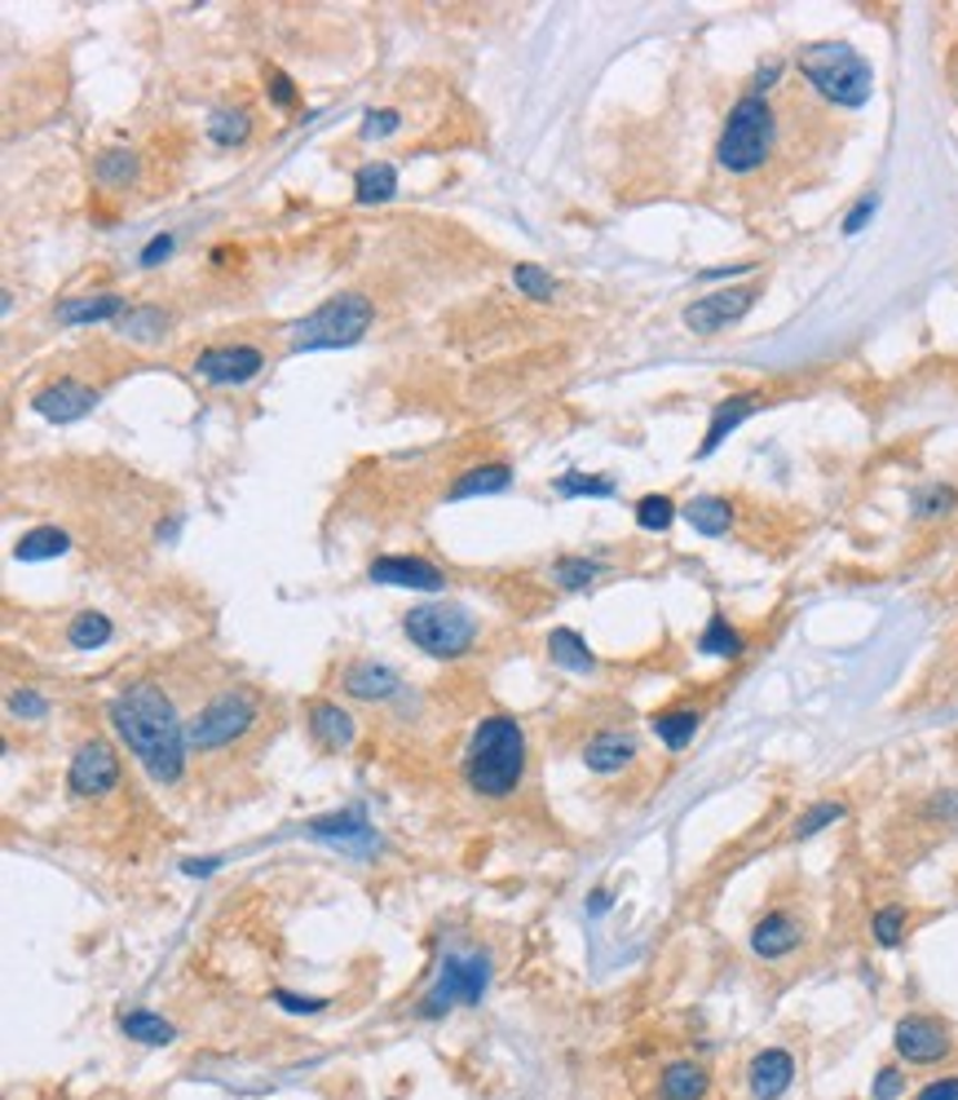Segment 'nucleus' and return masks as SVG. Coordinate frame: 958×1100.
<instances>
[{
  "label": "nucleus",
  "instance_id": "nucleus-14",
  "mask_svg": "<svg viewBox=\"0 0 958 1100\" xmlns=\"http://www.w3.org/2000/svg\"><path fill=\"white\" fill-rule=\"evenodd\" d=\"M265 367V354L256 346H221V350H203L194 359V371L212 384H243Z\"/></svg>",
  "mask_w": 958,
  "mask_h": 1100
},
{
  "label": "nucleus",
  "instance_id": "nucleus-43",
  "mask_svg": "<svg viewBox=\"0 0 958 1100\" xmlns=\"http://www.w3.org/2000/svg\"><path fill=\"white\" fill-rule=\"evenodd\" d=\"M274 1003H279L283 1012H296V1017H314V1012L327 1008V999H305V994H296V990H274Z\"/></svg>",
  "mask_w": 958,
  "mask_h": 1100
},
{
  "label": "nucleus",
  "instance_id": "nucleus-52",
  "mask_svg": "<svg viewBox=\"0 0 958 1100\" xmlns=\"http://www.w3.org/2000/svg\"><path fill=\"white\" fill-rule=\"evenodd\" d=\"M609 902H614L609 893H592V898H587V916H605V911H609Z\"/></svg>",
  "mask_w": 958,
  "mask_h": 1100
},
{
  "label": "nucleus",
  "instance_id": "nucleus-5",
  "mask_svg": "<svg viewBox=\"0 0 958 1100\" xmlns=\"http://www.w3.org/2000/svg\"><path fill=\"white\" fill-rule=\"evenodd\" d=\"M376 310L363 292H341L332 301H323L319 310H310L301 323H292L288 341L292 354H310V350H350L367 337Z\"/></svg>",
  "mask_w": 958,
  "mask_h": 1100
},
{
  "label": "nucleus",
  "instance_id": "nucleus-50",
  "mask_svg": "<svg viewBox=\"0 0 958 1100\" xmlns=\"http://www.w3.org/2000/svg\"><path fill=\"white\" fill-rule=\"evenodd\" d=\"M870 212H875V194H870V199H861V203L853 208V217L844 221V230H848V234H857V230H861V226L870 221Z\"/></svg>",
  "mask_w": 958,
  "mask_h": 1100
},
{
  "label": "nucleus",
  "instance_id": "nucleus-53",
  "mask_svg": "<svg viewBox=\"0 0 958 1100\" xmlns=\"http://www.w3.org/2000/svg\"><path fill=\"white\" fill-rule=\"evenodd\" d=\"M950 80H955V89H958V49H955V62H950Z\"/></svg>",
  "mask_w": 958,
  "mask_h": 1100
},
{
  "label": "nucleus",
  "instance_id": "nucleus-45",
  "mask_svg": "<svg viewBox=\"0 0 958 1100\" xmlns=\"http://www.w3.org/2000/svg\"><path fill=\"white\" fill-rule=\"evenodd\" d=\"M946 509H955V491L950 487H932V491H924L915 500V513H946Z\"/></svg>",
  "mask_w": 958,
  "mask_h": 1100
},
{
  "label": "nucleus",
  "instance_id": "nucleus-35",
  "mask_svg": "<svg viewBox=\"0 0 958 1100\" xmlns=\"http://www.w3.org/2000/svg\"><path fill=\"white\" fill-rule=\"evenodd\" d=\"M164 328H169V314H164V310H155V306H147V310H129V314H124V323H120V332H124V337H138V341H160V337H164Z\"/></svg>",
  "mask_w": 958,
  "mask_h": 1100
},
{
  "label": "nucleus",
  "instance_id": "nucleus-11",
  "mask_svg": "<svg viewBox=\"0 0 958 1100\" xmlns=\"http://www.w3.org/2000/svg\"><path fill=\"white\" fill-rule=\"evenodd\" d=\"M752 306H756V288H720V292L694 301L685 310V323H689V332H703L707 337V332H720V328L738 323Z\"/></svg>",
  "mask_w": 958,
  "mask_h": 1100
},
{
  "label": "nucleus",
  "instance_id": "nucleus-17",
  "mask_svg": "<svg viewBox=\"0 0 958 1100\" xmlns=\"http://www.w3.org/2000/svg\"><path fill=\"white\" fill-rule=\"evenodd\" d=\"M799 941H804V928H799V919L786 916V911H768L752 928V950L760 959H786L790 950H799Z\"/></svg>",
  "mask_w": 958,
  "mask_h": 1100
},
{
  "label": "nucleus",
  "instance_id": "nucleus-3",
  "mask_svg": "<svg viewBox=\"0 0 958 1100\" xmlns=\"http://www.w3.org/2000/svg\"><path fill=\"white\" fill-rule=\"evenodd\" d=\"M777 147H781V116H777V107L768 102L765 93H747V98H738V107L725 120L716 160H720L725 173L752 178V173H760V169H768L777 160Z\"/></svg>",
  "mask_w": 958,
  "mask_h": 1100
},
{
  "label": "nucleus",
  "instance_id": "nucleus-42",
  "mask_svg": "<svg viewBox=\"0 0 958 1100\" xmlns=\"http://www.w3.org/2000/svg\"><path fill=\"white\" fill-rule=\"evenodd\" d=\"M49 712V699L44 694H36V690H13L9 694V717H18V721H40Z\"/></svg>",
  "mask_w": 958,
  "mask_h": 1100
},
{
  "label": "nucleus",
  "instance_id": "nucleus-48",
  "mask_svg": "<svg viewBox=\"0 0 958 1100\" xmlns=\"http://www.w3.org/2000/svg\"><path fill=\"white\" fill-rule=\"evenodd\" d=\"M173 234H155L151 243H147V252H142V266H160V261H169L173 257Z\"/></svg>",
  "mask_w": 958,
  "mask_h": 1100
},
{
  "label": "nucleus",
  "instance_id": "nucleus-36",
  "mask_svg": "<svg viewBox=\"0 0 958 1100\" xmlns=\"http://www.w3.org/2000/svg\"><path fill=\"white\" fill-rule=\"evenodd\" d=\"M513 283L531 297V301H553V292H557V279L548 274V270H539V266H531V261H522L517 270H513Z\"/></svg>",
  "mask_w": 958,
  "mask_h": 1100
},
{
  "label": "nucleus",
  "instance_id": "nucleus-33",
  "mask_svg": "<svg viewBox=\"0 0 958 1100\" xmlns=\"http://www.w3.org/2000/svg\"><path fill=\"white\" fill-rule=\"evenodd\" d=\"M698 650L703 654H716V659H734V654H743V632L725 614H712V623L698 637Z\"/></svg>",
  "mask_w": 958,
  "mask_h": 1100
},
{
  "label": "nucleus",
  "instance_id": "nucleus-47",
  "mask_svg": "<svg viewBox=\"0 0 958 1100\" xmlns=\"http://www.w3.org/2000/svg\"><path fill=\"white\" fill-rule=\"evenodd\" d=\"M397 129V111H372L367 120H363V138H384V133H393Z\"/></svg>",
  "mask_w": 958,
  "mask_h": 1100
},
{
  "label": "nucleus",
  "instance_id": "nucleus-38",
  "mask_svg": "<svg viewBox=\"0 0 958 1100\" xmlns=\"http://www.w3.org/2000/svg\"><path fill=\"white\" fill-rule=\"evenodd\" d=\"M848 809L839 804V800H821V804H813L799 822H795V840H808V836H817V831H826L830 822H839Z\"/></svg>",
  "mask_w": 958,
  "mask_h": 1100
},
{
  "label": "nucleus",
  "instance_id": "nucleus-46",
  "mask_svg": "<svg viewBox=\"0 0 958 1100\" xmlns=\"http://www.w3.org/2000/svg\"><path fill=\"white\" fill-rule=\"evenodd\" d=\"M265 89H270V98H274L279 107H292V102H296V89H292V80H288L283 71H265Z\"/></svg>",
  "mask_w": 958,
  "mask_h": 1100
},
{
  "label": "nucleus",
  "instance_id": "nucleus-16",
  "mask_svg": "<svg viewBox=\"0 0 958 1100\" xmlns=\"http://www.w3.org/2000/svg\"><path fill=\"white\" fill-rule=\"evenodd\" d=\"M747 1083H752V1097L756 1100H777L790 1092L795 1083V1057L786 1048H765L752 1057L747 1066Z\"/></svg>",
  "mask_w": 958,
  "mask_h": 1100
},
{
  "label": "nucleus",
  "instance_id": "nucleus-10",
  "mask_svg": "<svg viewBox=\"0 0 958 1100\" xmlns=\"http://www.w3.org/2000/svg\"><path fill=\"white\" fill-rule=\"evenodd\" d=\"M67 787L75 796H107L120 787V756L107 738H89L75 747L71 769H67Z\"/></svg>",
  "mask_w": 958,
  "mask_h": 1100
},
{
  "label": "nucleus",
  "instance_id": "nucleus-20",
  "mask_svg": "<svg viewBox=\"0 0 958 1100\" xmlns=\"http://www.w3.org/2000/svg\"><path fill=\"white\" fill-rule=\"evenodd\" d=\"M305 712H310V733H314L319 747L345 751L354 742V717L345 708H336V703H310Z\"/></svg>",
  "mask_w": 958,
  "mask_h": 1100
},
{
  "label": "nucleus",
  "instance_id": "nucleus-24",
  "mask_svg": "<svg viewBox=\"0 0 958 1100\" xmlns=\"http://www.w3.org/2000/svg\"><path fill=\"white\" fill-rule=\"evenodd\" d=\"M124 310V297H80V301H62L58 306V323L62 328H84V323H107Z\"/></svg>",
  "mask_w": 958,
  "mask_h": 1100
},
{
  "label": "nucleus",
  "instance_id": "nucleus-41",
  "mask_svg": "<svg viewBox=\"0 0 958 1100\" xmlns=\"http://www.w3.org/2000/svg\"><path fill=\"white\" fill-rule=\"evenodd\" d=\"M553 491L557 496H601V500H609L614 496V482L609 478H587V473H566V478H557Z\"/></svg>",
  "mask_w": 958,
  "mask_h": 1100
},
{
  "label": "nucleus",
  "instance_id": "nucleus-30",
  "mask_svg": "<svg viewBox=\"0 0 958 1100\" xmlns=\"http://www.w3.org/2000/svg\"><path fill=\"white\" fill-rule=\"evenodd\" d=\"M208 138L216 147H243L252 138V116L243 107H221L208 116Z\"/></svg>",
  "mask_w": 958,
  "mask_h": 1100
},
{
  "label": "nucleus",
  "instance_id": "nucleus-29",
  "mask_svg": "<svg viewBox=\"0 0 958 1100\" xmlns=\"http://www.w3.org/2000/svg\"><path fill=\"white\" fill-rule=\"evenodd\" d=\"M67 549H71V536L62 527H36V531H27L18 540L13 557L18 561H53V557H62Z\"/></svg>",
  "mask_w": 958,
  "mask_h": 1100
},
{
  "label": "nucleus",
  "instance_id": "nucleus-12",
  "mask_svg": "<svg viewBox=\"0 0 958 1100\" xmlns=\"http://www.w3.org/2000/svg\"><path fill=\"white\" fill-rule=\"evenodd\" d=\"M310 836H314V840H323V844H332V849H341V853H354V858H372V853L381 849L376 831L363 822V813H359V809L327 813V818L310 822Z\"/></svg>",
  "mask_w": 958,
  "mask_h": 1100
},
{
  "label": "nucleus",
  "instance_id": "nucleus-23",
  "mask_svg": "<svg viewBox=\"0 0 958 1100\" xmlns=\"http://www.w3.org/2000/svg\"><path fill=\"white\" fill-rule=\"evenodd\" d=\"M548 659H553L557 668L575 672V677L596 672V654L587 650V641L578 637L575 628H553V632H548Z\"/></svg>",
  "mask_w": 958,
  "mask_h": 1100
},
{
  "label": "nucleus",
  "instance_id": "nucleus-18",
  "mask_svg": "<svg viewBox=\"0 0 958 1100\" xmlns=\"http://www.w3.org/2000/svg\"><path fill=\"white\" fill-rule=\"evenodd\" d=\"M636 738L623 730H601L596 738H587V747H583V764L592 769V773H618L623 764H632L636 760Z\"/></svg>",
  "mask_w": 958,
  "mask_h": 1100
},
{
  "label": "nucleus",
  "instance_id": "nucleus-49",
  "mask_svg": "<svg viewBox=\"0 0 958 1100\" xmlns=\"http://www.w3.org/2000/svg\"><path fill=\"white\" fill-rule=\"evenodd\" d=\"M915 1100H958V1079H937V1083H928Z\"/></svg>",
  "mask_w": 958,
  "mask_h": 1100
},
{
  "label": "nucleus",
  "instance_id": "nucleus-25",
  "mask_svg": "<svg viewBox=\"0 0 958 1100\" xmlns=\"http://www.w3.org/2000/svg\"><path fill=\"white\" fill-rule=\"evenodd\" d=\"M756 411V398L752 393H738V398H729V402H720L716 407V416H712V429H707V438H703V447H698V456H712L747 416Z\"/></svg>",
  "mask_w": 958,
  "mask_h": 1100
},
{
  "label": "nucleus",
  "instance_id": "nucleus-39",
  "mask_svg": "<svg viewBox=\"0 0 958 1100\" xmlns=\"http://www.w3.org/2000/svg\"><path fill=\"white\" fill-rule=\"evenodd\" d=\"M133 173H138V160H133V151H124V147H115V151H107V156L98 160V178L107 186L133 182Z\"/></svg>",
  "mask_w": 958,
  "mask_h": 1100
},
{
  "label": "nucleus",
  "instance_id": "nucleus-6",
  "mask_svg": "<svg viewBox=\"0 0 958 1100\" xmlns=\"http://www.w3.org/2000/svg\"><path fill=\"white\" fill-rule=\"evenodd\" d=\"M406 637L433 654V659H460L473 650L477 641V619L464 610V606H451V601H433V606H411L406 619H402Z\"/></svg>",
  "mask_w": 958,
  "mask_h": 1100
},
{
  "label": "nucleus",
  "instance_id": "nucleus-26",
  "mask_svg": "<svg viewBox=\"0 0 958 1100\" xmlns=\"http://www.w3.org/2000/svg\"><path fill=\"white\" fill-rule=\"evenodd\" d=\"M703 726L698 708H672V712H654V733L663 738L667 751H685L694 742V733Z\"/></svg>",
  "mask_w": 958,
  "mask_h": 1100
},
{
  "label": "nucleus",
  "instance_id": "nucleus-21",
  "mask_svg": "<svg viewBox=\"0 0 958 1100\" xmlns=\"http://www.w3.org/2000/svg\"><path fill=\"white\" fill-rule=\"evenodd\" d=\"M345 690H350L354 699H363V703H381V699H393V694L402 690V681H397L393 668H384V663H354V668L345 672Z\"/></svg>",
  "mask_w": 958,
  "mask_h": 1100
},
{
  "label": "nucleus",
  "instance_id": "nucleus-51",
  "mask_svg": "<svg viewBox=\"0 0 958 1100\" xmlns=\"http://www.w3.org/2000/svg\"><path fill=\"white\" fill-rule=\"evenodd\" d=\"M182 871H186L191 880H203V876H216V871H221V858H203V862H194V858H191V862H182Z\"/></svg>",
  "mask_w": 958,
  "mask_h": 1100
},
{
  "label": "nucleus",
  "instance_id": "nucleus-44",
  "mask_svg": "<svg viewBox=\"0 0 958 1100\" xmlns=\"http://www.w3.org/2000/svg\"><path fill=\"white\" fill-rule=\"evenodd\" d=\"M870 1092H875V1100H897L906 1092V1074H901L897 1066H884V1070L875 1074V1088H870Z\"/></svg>",
  "mask_w": 958,
  "mask_h": 1100
},
{
  "label": "nucleus",
  "instance_id": "nucleus-13",
  "mask_svg": "<svg viewBox=\"0 0 958 1100\" xmlns=\"http://www.w3.org/2000/svg\"><path fill=\"white\" fill-rule=\"evenodd\" d=\"M31 407L53 420V424H71V420H84L93 407H98V389L93 384H80V380H58V384H44Z\"/></svg>",
  "mask_w": 958,
  "mask_h": 1100
},
{
  "label": "nucleus",
  "instance_id": "nucleus-22",
  "mask_svg": "<svg viewBox=\"0 0 958 1100\" xmlns=\"http://www.w3.org/2000/svg\"><path fill=\"white\" fill-rule=\"evenodd\" d=\"M120 1034L133 1039V1043H147V1048H169L178 1039V1026L160 1012H147V1008H133L120 1017Z\"/></svg>",
  "mask_w": 958,
  "mask_h": 1100
},
{
  "label": "nucleus",
  "instance_id": "nucleus-40",
  "mask_svg": "<svg viewBox=\"0 0 958 1100\" xmlns=\"http://www.w3.org/2000/svg\"><path fill=\"white\" fill-rule=\"evenodd\" d=\"M906 923H910V916H906V907H884L879 916H875V923H870V932H875V941L879 946H901V937H906Z\"/></svg>",
  "mask_w": 958,
  "mask_h": 1100
},
{
  "label": "nucleus",
  "instance_id": "nucleus-4",
  "mask_svg": "<svg viewBox=\"0 0 958 1100\" xmlns=\"http://www.w3.org/2000/svg\"><path fill=\"white\" fill-rule=\"evenodd\" d=\"M799 71L830 107H844V111L866 107L875 93V71L848 40H817L799 49Z\"/></svg>",
  "mask_w": 958,
  "mask_h": 1100
},
{
  "label": "nucleus",
  "instance_id": "nucleus-28",
  "mask_svg": "<svg viewBox=\"0 0 958 1100\" xmlns=\"http://www.w3.org/2000/svg\"><path fill=\"white\" fill-rule=\"evenodd\" d=\"M513 482L508 464H482V469H468L455 487H451V500H477V496H495Z\"/></svg>",
  "mask_w": 958,
  "mask_h": 1100
},
{
  "label": "nucleus",
  "instance_id": "nucleus-19",
  "mask_svg": "<svg viewBox=\"0 0 958 1100\" xmlns=\"http://www.w3.org/2000/svg\"><path fill=\"white\" fill-rule=\"evenodd\" d=\"M712 1092V1070L698 1061H672L658 1079V1100H707Z\"/></svg>",
  "mask_w": 958,
  "mask_h": 1100
},
{
  "label": "nucleus",
  "instance_id": "nucleus-7",
  "mask_svg": "<svg viewBox=\"0 0 958 1100\" xmlns=\"http://www.w3.org/2000/svg\"><path fill=\"white\" fill-rule=\"evenodd\" d=\"M491 986V959L486 954H446L437 981L420 999V1017H446L460 1003H482Z\"/></svg>",
  "mask_w": 958,
  "mask_h": 1100
},
{
  "label": "nucleus",
  "instance_id": "nucleus-8",
  "mask_svg": "<svg viewBox=\"0 0 958 1100\" xmlns=\"http://www.w3.org/2000/svg\"><path fill=\"white\" fill-rule=\"evenodd\" d=\"M256 721V699L248 690H225L216 699L203 703V712H194L191 726H186V742L194 751H216V747H230L234 738L252 730Z\"/></svg>",
  "mask_w": 958,
  "mask_h": 1100
},
{
  "label": "nucleus",
  "instance_id": "nucleus-34",
  "mask_svg": "<svg viewBox=\"0 0 958 1100\" xmlns=\"http://www.w3.org/2000/svg\"><path fill=\"white\" fill-rule=\"evenodd\" d=\"M601 561L596 557H557L553 561V583L557 588H566V592H583L587 583H596L601 579Z\"/></svg>",
  "mask_w": 958,
  "mask_h": 1100
},
{
  "label": "nucleus",
  "instance_id": "nucleus-31",
  "mask_svg": "<svg viewBox=\"0 0 958 1100\" xmlns=\"http://www.w3.org/2000/svg\"><path fill=\"white\" fill-rule=\"evenodd\" d=\"M397 194V169L393 164H363L354 173V199L359 203H384Z\"/></svg>",
  "mask_w": 958,
  "mask_h": 1100
},
{
  "label": "nucleus",
  "instance_id": "nucleus-15",
  "mask_svg": "<svg viewBox=\"0 0 958 1100\" xmlns=\"http://www.w3.org/2000/svg\"><path fill=\"white\" fill-rule=\"evenodd\" d=\"M372 583H393V588H415V592H437L446 574L424 561V557H376L372 561Z\"/></svg>",
  "mask_w": 958,
  "mask_h": 1100
},
{
  "label": "nucleus",
  "instance_id": "nucleus-32",
  "mask_svg": "<svg viewBox=\"0 0 958 1100\" xmlns=\"http://www.w3.org/2000/svg\"><path fill=\"white\" fill-rule=\"evenodd\" d=\"M111 619L102 614V610H84V614H75L71 619V628H67V641L75 646V650H98V646H107L111 641Z\"/></svg>",
  "mask_w": 958,
  "mask_h": 1100
},
{
  "label": "nucleus",
  "instance_id": "nucleus-2",
  "mask_svg": "<svg viewBox=\"0 0 958 1100\" xmlns=\"http://www.w3.org/2000/svg\"><path fill=\"white\" fill-rule=\"evenodd\" d=\"M526 778V730L513 717H486L464 751V782L477 796L504 800Z\"/></svg>",
  "mask_w": 958,
  "mask_h": 1100
},
{
  "label": "nucleus",
  "instance_id": "nucleus-37",
  "mask_svg": "<svg viewBox=\"0 0 958 1100\" xmlns=\"http://www.w3.org/2000/svg\"><path fill=\"white\" fill-rule=\"evenodd\" d=\"M672 522H676V504L667 496H645L636 504V527L641 531H667Z\"/></svg>",
  "mask_w": 958,
  "mask_h": 1100
},
{
  "label": "nucleus",
  "instance_id": "nucleus-27",
  "mask_svg": "<svg viewBox=\"0 0 958 1100\" xmlns=\"http://www.w3.org/2000/svg\"><path fill=\"white\" fill-rule=\"evenodd\" d=\"M685 518H689V527L698 531V536H729V527H734V509H729V500H720V496H698V500H689V509H685Z\"/></svg>",
  "mask_w": 958,
  "mask_h": 1100
},
{
  "label": "nucleus",
  "instance_id": "nucleus-1",
  "mask_svg": "<svg viewBox=\"0 0 958 1100\" xmlns=\"http://www.w3.org/2000/svg\"><path fill=\"white\" fill-rule=\"evenodd\" d=\"M111 726L129 742V751L142 760V769L151 773V782H178L186 773V726L178 721L173 699L155 686V681H138L129 686L115 703H111Z\"/></svg>",
  "mask_w": 958,
  "mask_h": 1100
},
{
  "label": "nucleus",
  "instance_id": "nucleus-9",
  "mask_svg": "<svg viewBox=\"0 0 958 1100\" xmlns=\"http://www.w3.org/2000/svg\"><path fill=\"white\" fill-rule=\"evenodd\" d=\"M893 1048L901 1061L910 1066H941L950 1052H955V1039H950V1026L937 1021V1017H901L897 1030H893Z\"/></svg>",
  "mask_w": 958,
  "mask_h": 1100
}]
</instances>
